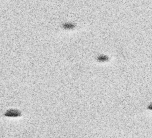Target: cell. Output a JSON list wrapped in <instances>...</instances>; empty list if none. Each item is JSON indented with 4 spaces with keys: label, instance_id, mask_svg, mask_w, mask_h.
<instances>
[{
    "label": "cell",
    "instance_id": "cell-1",
    "mask_svg": "<svg viewBox=\"0 0 152 138\" xmlns=\"http://www.w3.org/2000/svg\"><path fill=\"white\" fill-rule=\"evenodd\" d=\"M4 115L7 117H17L21 115V112L18 109H10L5 112Z\"/></svg>",
    "mask_w": 152,
    "mask_h": 138
}]
</instances>
